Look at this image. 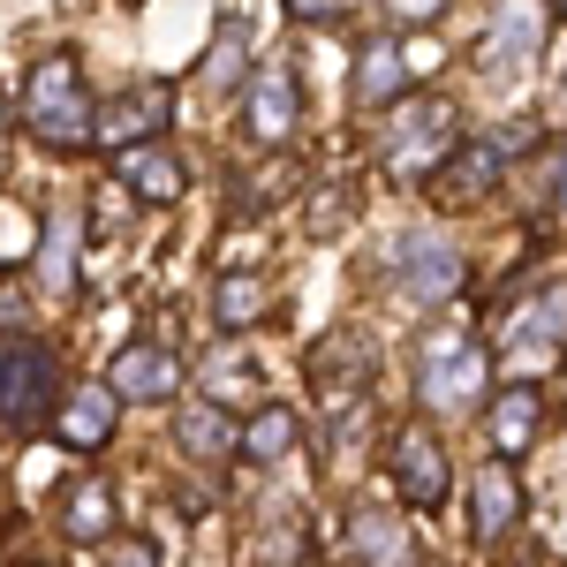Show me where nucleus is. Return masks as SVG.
I'll list each match as a JSON object with an SVG mask.
<instances>
[{
    "instance_id": "nucleus-1",
    "label": "nucleus",
    "mask_w": 567,
    "mask_h": 567,
    "mask_svg": "<svg viewBox=\"0 0 567 567\" xmlns=\"http://www.w3.org/2000/svg\"><path fill=\"white\" fill-rule=\"evenodd\" d=\"M23 122H31L45 144H61V152L91 144V122H99V106H91L84 69H76L69 53H53V61H39V69H31V84H23Z\"/></svg>"
},
{
    "instance_id": "nucleus-2",
    "label": "nucleus",
    "mask_w": 567,
    "mask_h": 567,
    "mask_svg": "<svg viewBox=\"0 0 567 567\" xmlns=\"http://www.w3.org/2000/svg\"><path fill=\"white\" fill-rule=\"evenodd\" d=\"M484 379H492V349L462 341V333H439V341L416 349V393H424V409L462 416V409L484 401Z\"/></svg>"
},
{
    "instance_id": "nucleus-3",
    "label": "nucleus",
    "mask_w": 567,
    "mask_h": 567,
    "mask_svg": "<svg viewBox=\"0 0 567 567\" xmlns=\"http://www.w3.org/2000/svg\"><path fill=\"white\" fill-rule=\"evenodd\" d=\"M545 45V0H499L484 16V39H477V76L484 84H523L529 61Z\"/></svg>"
},
{
    "instance_id": "nucleus-4",
    "label": "nucleus",
    "mask_w": 567,
    "mask_h": 567,
    "mask_svg": "<svg viewBox=\"0 0 567 567\" xmlns=\"http://www.w3.org/2000/svg\"><path fill=\"white\" fill-rule=\"evenodd\" d=\"M61 393L53 349L31 333H0V424H39Z\"/></svg>"
},
{
    "instance_id": "nucleus-5",
    "label": "nucleus",
    "mask_w": 567,
    "mask_h": 567,
    "mask_svg": "<svg viewBox=\"0 0 567 567\" xmlns=\"http://www.w3.org/2000/svg\"><path fill=\"white\" fill-rule=\"evenodd\" d=\"M386 265H393V288H401L409 303H446V296L462 288V250H454L439 227H401Z\"/></svg>"
},
{
    "instance_id": "nucleus-6",
    "label": "nucleus",
    "mask_w": 567,
    "mask_h": 567,
    "mask_svg": "<svg viewBox=\"0 0 567 567\" xmlns=\"http://www.w3.org/2000/svg\"><path fill=\"white\" fill-rule=\"evenodd\" d=\"M454 152V106L424 99V106H401V122L386 130V167L393 175H424Z\"/></svg>"
},
{
    "instance_id": "nucleus-7",
    "label": "nucleus",
    "mask_w": 567,
    "mask_h": 567,
    "mask_svg": "<svg viewBox=\"0 0 567 567\" xmlns=\"http://www.w3.org/2000/svg\"><path fill=\"white\" fill-rule=\"evenodd\" d=\"M386 470H393V492H401L409 507H439V499H446V484H454V470H446V446H439L424 424H401V432H393Z\"/></svg>"
},
{
    "instance_id": "nucleus-8",
    "label": "nucleus",
    "mask_w": 567,
    "mask_h": 567,
    "mask_svg": "<svg viewBox=\"0 0 567 567\" xmlns=\"http://www.w3.org/2000/svg\"><path fill=\"white\" fill-rule=\"evenodd\" d=\"M567 341V280H545V288H529V303L507 318V333H499V349L507 355H545Z\"/></svg>"
},
{
    "instance_id": "nucleus-9",
    "label": "nucleus",
    "mask_w": 567,
    "mask_h": 567,
    "mask_svg": "<svg viewBox=\"0 0 567 567\" xmlns=\"http://www.w3.org/2000/svg\"><path fill=\"white\" fill-rule=\"evenodd\" d=\"M167 122H175L167 91H130V99L99 106V122H91V136H106V144H122V152H136V144H152V136H167Z\"/></svg>"
},
{
    "instance_id": "nucleus-10",
    "label": "nucleus",
    "mask_w": 567,
    "mask_h": 567,
    "mask_svg": "<svg viewBox=\"0 0 567 567\" xmlns=\"http://www.w3.org/2000/svg\"><path fill=\"white\" fill-rule=\"evenodd\" d=\"M106 386H114V401H167V393H182V371H175V355H167V349L136 341V349L114 355Z\"/></svg>"
},
{
    "instance_id": "nucleus-11",
    "label": "nucleus",
    "mask_w": 567,
    "mask_h": 567,
    "mask_svg": "<svg viewBox=\"0 0 567 567\" xmlns=\"http://www.w3.org/2000/svg\"><path fill=\"white\" fill-rule=\"evenodd\" d=\"M76 265H84V219L53 213L39 235V288L45 296H76Z\"/></svg>"
},
{
    "instance_id": "nucleus-12",
    "label": "nucleus",
    "mask_w": 567,
    "mask_h": 567,
    "mask_svg": "<svg viewBox=\"0 0 567 567\" xmlns=\"http://www.w3.org/2000/svg\"><path fill=\"white\" fill-rule=\"evenodd\" d=\"M243 122H250V136L280 144V136L296 130V76L288 69H258V84L243 91Z\"/></svg>"
},
{
    "instance_id": "nucleus-13",
    "label": "nucleus",
    "mask_w": 567,
    "mask_h": 567,
    "mask_svg": "<svg viewBox=\"0 0 567 567\" xmlns=\"http://www.w3.org/2000/svg\"><path fill=\"white\" fill-rule=\"evenodd\" d=\"M515 515H523L515 470H507V462H484L477 484H470V523H477V537H507V529H515Z\"/></svg>"
},
{
    "instance_id": "nucleus-14",
    "label": "nucleus",
    "mask_w": 567,
    "mask_h": 567,
    "mask_svg": "<svg viewBox=\"0 0 567 567\" xmlns=\"http://www.w3.org/2000/svg\"><path fill=\"white\" fill-rule=\"evenodd\" d=\"M114 416H122L114 386H106V379H91V386L69 393V409H61V439L91 454V446H106V439H114Z\"/></svg>"
},
{
    "instance_id": "nucleus-15",
    "label": "nucleus",
    "mask_w": 567,
    "mask_h": 567,
    "mask_svg": "<svg viewBox=\"0 0 567 567\" xmlns=\"http://www.w3.org/2000/svg\"><path fill=\"white\" fill-rule=\"evenodd\" d=\"M122 182H130L136 197H152V205H175L182 189H189V167L167 144H136V152H122Z\"/></svg>"
},
{
    "instance_id": "nucleus-16",
    "label": "nucleus",
    "mask_w": 567,
    "mask_h": 567,
    "mask_svg": "<svg viewBox=\"0 0 567 567\" xmlns=\"http://www.w3.org/2000/svg\"><path fill=\"white\" fill-rule=\"evenodd\" d=\"M401 84H409L401 45L363 39V53H355V106H393V99H401Z\"/></svg>"
},
{
    "instance_id": "nucleus-17",
    "label": "nucleus",
    "mask_w": 567,
    "mask_h": 567,
    "mask_svg": "<svg viewBox=\"0 0 567 567\" xmlns=\"http://www.w3.org/2000/svg\"><path fill=\"white\" fill-rule=\"evenodd\" d=\"M484 416H492V446H499V462H507V454H523L529 439H537L545 401H537V386H507L492 409H484Z\"/></svg>"
},
{
    "instance_id": "nucleus-18",
    "label": "nucleus",
    "mask_w": 567,
    "mask_h": 567,
    "mask_svg": "<svg viewBox=\"0 0 567 567\" xmlns=\"http://www.w3.org/2000/svg\"><path fill=\"white\" fill-rule=\"evenodd\" d=\"M349 545H355V560H363V567H409V529L393 523L386 507H355Z\"/></svg>"
},
{
    "instance_id": "nucleus-19",
    "label": "nucleus",
    "mask_w": 567,
    "mask_h": 567,
    "mask_svg": "<svg viewBox=\"0 0 567 567\" xmlns=\"http://www.w3.org/2000/svg\"><path fill=\"white\" fill-rule=\"evenodd\" d=\"M296 439H303V416H296V409H280V401H265L258 416L235 432V454H243V462H280Z\"/></svg>"
},
{
    "instance_id": "nucleus-20",
    "label": "nucleus",
    "mask_w": 567,
    "mask_h": 567,
    "mask_svg": "<svg viewBox=\"0 0 567 567\" xmlns=\"http://www.w3.org/2000/svg\"><path fill=\"white\" fill-rule=\"evenodd\" d=\"M61 529L76 537V545H99L106 529H114V492L99 477H84L76 492H69V507H61Z\"/></svg>"
},
{
    "instance_id": "nucleus-21",
    "label": "nucleus",
    "mask_w": 567,
    "mask_h": 567,
    "mask_svg": "<svg viewBox=\"0 0 567 567\" xmlns=\"http://www.w3.org/2000/svg\"><path fill=\"white\" fill-rule=\"evenodd\" d=\"M371 363H379L371 333H333V341L318 349V379H349V386H363V379H371Z\"/></svg>"
},
{
    "instance_id": "nucleus-22",
    "label": "nucleus",
    "mask_w": 567,
    "mask_h": 567,
    "mask_svg": "<svg viewBox=\"0 0 567 567\" xmlns=\"http://www.w3.org/2000/svg\"><path fill=\"white\" fill-rule=\"evenodd\" d=\"M175 439L189 446V454H235V424H227L219 409H182Z\"/></svg>"
},
{
    "instance_id": "nucleus-23",
    "label": "nucleus",
    "mask_w": 567,
    "mask_h": 567,
    "mask_svg": "<svg viewBox=\"0 0 567 567\" xmlns=\"http://www.w3.org/2000/svg\"><path fill=\"white\" fill-rule=\"evenodd\" d=\"M213 310H219V326H250V318H265V288L258 280H219V296H213Z\"/></svg>"
},
{
    "instance_id": "nucleus-24",
    "label": "nucleus",
    "mask_w": 567,
    "mask_h": 567,
    "mask_svg": "<svg viewBox=\"0 0 567 567\" xmlns=\"http://www.w3.org/2000/svg\"><path fill=\"white\" fill-rule=\"evenodd\" d=\"M499 152H507V144H470V152H462V159H454V167H462V175H454V189H462V197H470V189H492V175H499Z\"/></svg>"
},
{
    "instance_id": "nucleus-25",
    "label": "nucleus",
    "mask_w": 567,
    "mask_h": 567,
    "mask_svg": "<svg viewBox=\"0 0 567 567\" xmlns=\"http://www.w3.org/2000/svg\"><path fill=\"white\" fill-rule=\"evenodd\" d=\"M341 219H349V197H341V189H326V197H310L303 227H310V235H341Z\"/></svg>"
},
{
    "instance_id": "nucleus-26",
    "label": "nucleus",
    "mask_w": 567,
    "mask_h": 567,
    "mask_svg": "<svg viewBox=\"0 0 567 567\" xmlns=\"http://www.w3.org/2000/svg\"><path fill=\"white\" fill-rule=\"evenodd\" d=\"M235 53H243V31L227 23V31H219V45H213V84H227V76H235Z\"/></svg>"
},
{
    "instance_id": "nucleus-27",
    "label": "nucleus",
    "mask_w": 567,
    "mask_h": 567,
    "mask_svg": "<svg viewBox=\"0 0 567 567\" xmlns=\"http://www.w3.org/2000/svg\"><path fill=\"white\" fill-rule=\"evenodd\" d=\"M106 567H159V553H152L144 537H122V545L106 553Z\"/></svg>"
},
{
    "instance_id": "nucleus-28",
    "label": "nucleus",
    "mask_w": 567,
    "mask_h": 567,
    "mask_svg": "<svg viewBox=\"0 0 567 567\" xmlns=\"http://www.w3.org/2000/svg\"><path fill=\"white\" fill-rule=\"evenodd\" d=\"M401 23H432V16H446V0H386Z\"/></svg>"
},
{
    "instance_id": "nucleus-29",
    "label": "nucleus",
    "mask_w": 567,
    "mask_h": 567,
    "mask_svg": "<svg viewBox=\"0 0 567 567\" xmlns=\"http://www.w3.org/2000/svg\"><path fill=\"white\" fill-rule=\"evenodd\" d=\"M296 8H303V16H333V0H296Z\"/></svg>"
},
{
    "instance_id": "nucleus-30",
    "label": "nucleus",
    "mask_w": 567,
    "mask_h": 567,
    "mask_svg": "<svg viewBox=\"0 0 567 567\" xmlns=\"http://www.w3.org/2000/svg\"><path fill=\"white\" fill-rule=\"evenodd\" d=\"M560 205H567V159H560Z\"/></svg>"
},
{
    "instance_id": "nucleus-31",
    "label": "nucleus",
    "mask_w": 567,
    "mask_h": 567,
    "mask_svg": "<svg viewBox=\"0 0 567 567\" xmlns=\"http://www.w3.org/2000/svg\"><path fill=\"white\" fill-rule=\"evenodd\" d=\"M560 106H567V91H560Z\"/></svg>"
}]
</instances>
